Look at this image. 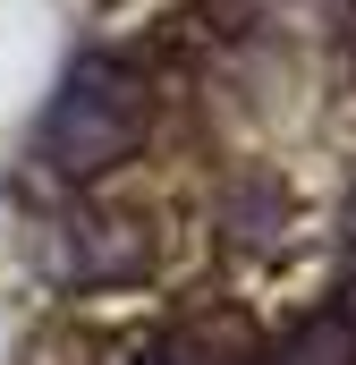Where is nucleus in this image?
Here are the masks:
<instances>
[{"instance_id":"7ed1b4c3","label":"nucleus","mask_w":356,"mask_h":365,"mask_svg":"<svg viewBox=\"0 0 356 365\" xmlns=\"http://www.w3.org/2000/svg\"><path fill=\"white\" fill-rule=\"evenodd\" d=\"M271 365H356V314H314V323H297Z\"/></svg>"},{"instance_id":"f03ea898","label":"nucleus","mask_w":356,"mask_h":365,"mask_svg":"<svg viewBox=\"0 0 356 365\" xmlns=\"http://www.w3.org/2000/svg\"><path fill=\"white\" fill-rule=\"evenodd\" d=\"M221 230H229L238 247H280V238H288V187L280 179H238Z\"/></svg>"},{"instance_id":"20e7f679","label":"nucleus","mask_w":356,"mask_h":365,"mask_svg":"<svg viewBox=\"0 0 356 365\" xmlns=\"http://www.w3.org/2000/svg\"><path fill=\"white\" fill-rule=\"evenodd\" d=\"M340 255H348V272H356V195H348V212H340Z\"/></svg>"},{"instance_id":"f257e3e1","label":"nucleus","mask_w":356,"mask_h":365,"mask_svg":"<svg viewBox=\"0 0 356 365\" xmlns=\"http://www.w3.org/2000/svg\"><path fill=\"white\" fill-rule=\"evenodd\" d=\"M145 136H153V77L119 51H85L34 128V162L51 179L85 187V179H110L119 162H136Z\"/></svg>"}]
</instances>
